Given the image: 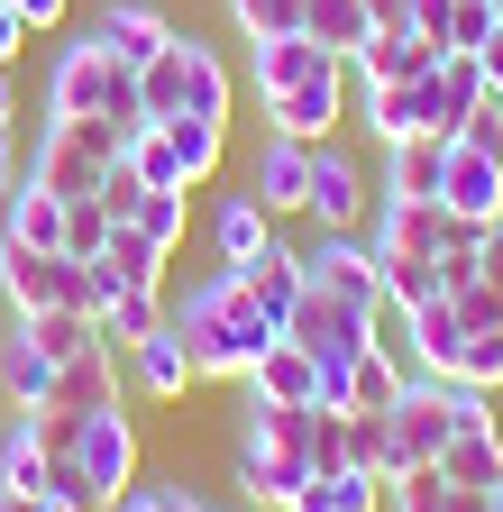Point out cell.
<instances>
[{
	"mask_svg": "<svg viewBox=\"0 0 503 512\" xmlns=\"http://www.w3.org/2000/svg\"><path fill=\"white\" fill-rule=\"evenodd\" d=\"M439 512H494V485H449V494H439Z\"/></svg>",
	"mask_w": 503,
	"mask_h": 512,
	"instance_id": "51",
	"label": "cell"
},
{
	"mask_svg": "<svg viewBox=\"0 0 503 512\" xmlns=\"http://www.w3.org/2000/svg\"><path fill=\"white\" fill-rule=\"evenodd\" d=\"M65 467L83 476V494H92L101 512L129 494V485H138V421H129V403L83 412V421H74V448H65Z\"/></svg>",
	"mask_w": 503,
	"mask_h": 512,
	"instance_id": "8",
	"label": "cell"
},
{
	"mask_svg": "<svg viewBox=\"0 0 503 512\" xmlns=\"http://www.w3.org/2000/svg\"><path fill=\"white\" fill-rule=\"evenodd\" d=\"M284 339H302L321 366H357V357L375 348L366 311H357V302H339V293H321V284H302V302L284 311Z\"/></svg>",
	"mask_w": 503,
	"mask_h": 512,
	"instance_id": "14",
	"label": "cell"
},
{
	"mask_svg": "<svg viewBox=\"0 0 503 512\" xmlns=\"http://www.w3.org/2000/svg\"><path fill=\"white\" fill-rule=\"evenodd\" d=\"M348 119L366 128L375 147H403V138H449V128H439V92H430V74H421V83H357Z\"/></svg>",
	"mask_w": 503,
	"mask_h": 512,
	"instance_id": "13",
	"label": "cell"
},
{
	"mask_svg": "<svg viewBox=\"0 0 503 512\" xmlns=\"http://www.w3.org/2000/svg\"><path fill=\"white\" fill-rule=\"evenodd\" d=\"M0 238H19V247H65V192H46V183L19 165L10 192H0Z\"/></svg>",
	"mask_w": 503,
	"mask_h": 512,
	"instance_id": "21",
	"label": "cell"
},
{
	"mask_svg": "<svg viewBox=\"0 0 503 512\" xmlns=\"http://www.w3.org/2000/svg\"><path fill=\"white\" fill-rule=\"evenodd\" d=\"M449 211H439V202H375L366 211V247L375 256H439V247H449Z\"/></svg>",
	"mask_w": 503,
	"mask_h": 512,
	"instance_id": "19",
	"label": "cell"
},
{
	"mask_svg": "<svg viewBox=\"0 0 503 512\" xmlns=\"http://www.w3.org/2000/svg\"><path fill=\"white\" fill-rule=\"evenodd\" d=\"M46 119H119V128H138L147 119L138 110V74L83 28V37H65L46 55Z\"/></svg>",
	"mask_w": 503,
	"mask_h": 512,
	"instance_id": "4",
	"label": "cell"
},
{
	"mask_svg": "<svg viewBox=\"0 0 503 512\" xmlns=\"http://www.w3.org/2000/svg\"><path fill=\"white\" fill-rule=\"evenodd\" d=\"M375 266H385V293L394 302H439V256H375Z\"/></svg>",
	"mask_w": 503,
	"mask_h": 512,
	"instance_id": "42",
	"label": "cell"
},
{
	"mask_svg": "<svg viewBox=\"0 0 503 512\" xmlns=\"http://www.w3.org/2000/svg\"><path fill=\"white\" fill-rule=\"evenodd\" d=\"M174 330H183V348H193L202 384H247V366H257L266 339H275V320L257 311V293H247L238 266H211L193 293L174 302Z\"/></svg>",
	"mask_w": 503,
	"mask_h": 512,
	"instance_id": "1",
	"label": "cell"
},
{
	"mask_svg": "<svg viewBox=\"0 0 503 512\" xmlns=\"http://www.w3.org/2000/svg\"><path fill=\"white\" fill-rule=\"evenodd\" d=\"M375 28H385V19H375L366 0H302V37H311V46H330L339 64H348Z\"/></svg>",
	"mask_w": 503,
	"mask_h": 512,
	"instance_id": "34",
	"label": "cell"
},
{
	"mask_svg": "<svg viewBox=\"0 0 503 512\" xmlns=\"http://www.w3.org/2000/svg\"><path fill=\"white\" fill-rule=\"evenodd\" d=\"M348 101H357V74L348 64H321V74H302L293 92H266L257 110H266V128H284V138H339V119H348Z\"/></svg>",
	"mask_w": 503,
	"mask_h": 512,
	"instance_id": "12",
	"label": "cell"
},
{
	"mask_svg": "<svg viewBox=\"0 0 503 512\" xmlns=\"http://www.w3.org/2000/svg\"><path fill=\"white\" fill-rule=\"evenodd\" d=\"M83 275H92V311H101V293H129V284H165V247H147L129 220H110L101 256H83Z\"/></svg>",
	"mask_w": 503,
	"mask_h": 512,
	"instance_id": "20",
	"label": "cell"
},
{
	"mask_svg": "<svg viewBox=\"0 0 503 512\" xmlns=\"http://www.w3.org/2000/svg\"><path fill=\"white\" fill-rule=\"evenodd\" d=\"M138 110L147 119H229L238 110V74L229 55L193 28H174L147 64H138Z\"/></svg>",
	"mask_w": 503,
	"mask_h": 512,
	"instance_id": "3",
	"label": "cell"
},
{
	"mask_svg": "<svg viewBox=\"0 0 503 512\" xmlns=\"http://www.w3.org/2000/svg\"><path fill=\"white\" fill-rule=\"evenodd\" d=\"M119 147H129V128L119 119H37V147L19 156L46 192H65V202H83V192H101V174L119 165Z\"/></svg>",
	"mask_w": 503,
	"mask_h": 512,
	"instance_id": "5",
	"label": "cell"
},
{
	"mask_svg": "<svg viewBox=\"0 0 503 512\" xmlns=\"http://www.w3.org/2000/svg\"><path fill=\"white\" fill-rule=\"evenodd\" d=\"M467 55H476V74H485V92L503 101V28H485V37L467 46Z\"/></svg>",
	"mask_w": 503,
	"mask_h": 512,
	"instance_id": "48",
	"label": "cell"
},
{
	"mask_svg": "<svg viewBox=\"0 0 503 512\" xmlns=\"http://www.w3.org/2000/svg\"><path fill=\"white\" fill-rule=\"evenodd\" d=\"M19 330H28V339H37V348H46L55 366H65V357H83V348H110L92 311H28V320H19Z\"/></svg>",
	"mask_w": 503,
	"mask_h": 512,
	"instance_id": "37",
	"label": "cell"
},
{
	"mask_svg": "<svg viewBox=\"0 0 503 512\" xmlns=\"http://www.w3.org/2000/svg\"><path fill=\"white\" fill-rule=\"evenodd\" d=\"M266 247H275V211L257 202V192H220V211H211V256H220V266H257Z\"/></svg>",
	"mask_w": 503,
	"mask_h": 512,
	"instance_id": "24",
	"label": "cell"
},
{
	"mask_svg": "<svg viewBox=\"0 0 503 512\" xmlns=\"http://www.w3.org/2000/svg\"><path fill=\"white\" fill-rule=\"evenodd\" d=\"M220 19L238 28V46H257V37H293L302 28V0H220Z\"/></svg>",
	"mask_w": 503,
	"mask_h": 512,
	"instance_id": "40",
	"label": "cell"
},
{
	"mask_svg": "<svg viewBox=\"0 0 503 512\" xmlns=\"http://www.w3.org/2000/svg\"><path fill=\"white\" fill-rule=\"evenodd\" d=\"M165 311H174L165 284H129V293H101L92 320H101V339H110V348H138L147 330H165Z\"/></svg>",
	"mask_w": 503,
	"mask_h": 512,
	"instance_id": "33",
	"label": "cell"
},
{
	"mask_svg": "<svg viewBox=\"0 0 503 512\" xmlns=\"http://www.w3.org/2000/svg\"><path fill=\"white\" fill-rule=\"evenodd\" d=\"M10 10H19V19H28L37 37H55V28H65V19H74V0H10Z\"/></svg>",
	"mask_w": 503,
	"mask_h": 512,
	"instance_id": "49",
	"label": "cell"
},
{
	"mask_svg": "<svg viewBox=\"0 0 503 512\" xmlns=\"http://www.w3.org/2000/svg\"><path fill=\"white\" fill-rule=\"evenodd\" d=\"M403 19H412L430 46H458V0H403Z\"/></svg>",
	"mask_w": 503,
	"mask_h": 512,
	"instance_id": "46",
	"label": "cell"
},
{
	"mask_svg": "<svg viewBox=\"0 0 503 512\" xmlns=\"http://www.w3.org/2000/svg\"><path fill=\"white\" fill-rule=\"evenodd\" d=\"M183 494H193V485H183V476H174V485H147V476H138V485H129V494H119L110 512H183Z\"/></svg>",
	"mask_w": 503,
	"mask_h": 512,
	"instance_id": "47",
	"label": "cell"
},
{
	"mask_svg": "<svg viewBox=\"0 0 503 512\" xmlns=\"http://www.w3.org/2000/svg\"><path fill=\"white\" fill-rule=\"evenodd\" d=\"M19 83H10V64H0V192H10V174H19Z\"/></svg>",
	"mask_w": 503,
	"mask_h": 512,
	"instance_id": "44",
	"label": "cell"
},
{
	"mask_svg": "<svg viewBox=\"0 0 503 512\" xmlns=\"http://www.w3.org/2000/svg\"><path fill=\"white\" fill-rule=\"evenodd\" d=\"M449 485H503V403L485 384H449V448H439Z\"/></svg>",
	"mask_w": 503,
	"mask_h": 512,
	"instance_id": "9",
	"label": "cell"
},
{
	"mask_svg": "<svg viewBox=\"0 0 503 512\" xmlns=\"http://www.w3.org/2000/svg\"><path fill=\"white\" fill-rule=\"evenodd\" d=\"M375 202H439V138L375 147Z\"/></svg>",
	"mask_w": 503,
	"mask_h": 512,
	"instance_id": "27",
	"label": "cell"
},
{
	"mask_svg": "<svg viewBox=\"0 0 503 512\" xmlns=\"http://www.w3.org/2000/svg\"><path fill=\"white\" fill-rule=\"evenodd\" d=\"M403 357H385V348H366L357 366H348V412H394V394H403Z\"/></svg>",
	"mask_w": 503,
	"mask_h": 512,
	"instance_id": "39",
	"label": "cell"
},
{
	"mask_svg": "<svg viewBox=\"0 0 503 512\" xmlns=\"http://www.w3.org/2000/svg\"><path fill=\"white\" fill-rule=\"evenodd\" d=\"M183 512H220V503H202V494H183Z\"/></svg>",
	"mask_w": 503,
	"mask_h": 512,
	"instance_id": "54",
	"label": "cell"
},
{
	"mask_svg": "<svg viewBox=\"0 0 503 512\" xmlns=\"http://www.w3.org/2000/svg\"><path fill=\"white\" fill-rule=\"evenodd\" d=\"M0 302H10V320H28V311H92V275L65 247L0 238Z\"/></svg>",
	"mask_w": 503,
	"mask_h": 512,
	"instance_id": "7",
	"label": "cell"
},
{
	"mask_svg": "<svg viewBox=\"0 0 503 512\" xmlns=\"http://www.w3.org/2000/svg\"><path fill=\"white\" fill-rule=\"evenodd\" d=\"M284 512H385V476L366 467H330V476H302V494Z\"/></svg>",
	"mask_w": 503,
	"mask_h": 512,
	"instance_id": "30",
	"label": "cell"
},
{
	"mask_svg": "<svg viewBox=\"0 0 503 512\" xmlns=\"http://www.w3.org/2000/svg\"><path fill=\"white\" fill-rule=\"evenodd\" d=\"M321 64H339V55L311 46L302 28L293 37H257V46H247V83H257V101H266V92H293L302 74H321Z\"/></svg>",
	"mask_w": 503,
	"mask_h": 512,
	"instance_id": "28",
	"label": "cell"
},
{
	"mask_svg": "<svg viewBox=\"0 0 503 512\" xmlns=\"http://www.w3.org/2000/svg\"><path fill=\"white\" fill-rule=\"evenodd\" d=\"M46 476H55V458L37 448V430H28V412H19L10 430H0V485H10V494H46Z\"/></svg>",
	"mask_w": 503,
	"mask_h": 512,
	"instance_id": "38",
	"label": "cell"
},
{
	"mask_svg": "<svg viewBox=\"0 0 503 512\" xmlns=\"http://www.w3.org/2000/svg\"><path fill=\"white\" fill-rule=\"evenodd\" d=\"M129 229H138L147 247H165V256H174V247H183V229H193V192H147V183H138Z\"/></svg>",
	"mask_w": 503,
	"mask_h": 512,
	"instance_id": "36",
	"label": "cell"
},
{
	"mask_svg": "<svg viewBox=\"0 0 503 512\" xmlns=\"http://www.w3.org/2000/svg\"><path fill=\"white\" fill-rule=\"evenodd\" d=\"M37 512H101V503H83V494H37Z\"/></svg>",
	"mask_w": 503,
	"mask_h": 512,
	"instance_id": "52",
	"label": "cell"
},
{
	"mask_svg": "<svg viewBox=\"0 0 503 512\" xmlns=\"http://www.w3.org/2000/svg\"><path fill=\"white\" fill-rule=\"evenodd\" d=\"M247 394V384H238ZM311 476V403H266V394H247L238 403V494L247 503H266L284 512Z\"/></svg>",
	"mask_w": 503,
	"mask_h": 512,
	"instance_id": "2",
	"label": "cell"
},
{
	"mask_svg": "<svg viewBox=\"0 0 503 512\" xmlns=\"http://www.w3.org/2000/svg\"><path fill=\"white\" fill-rule=\"evenodd\" d=\"M28 46H37V28H28V19L10 10V0H0V64H19Z\"/></svg>",
	"mask_w": 503,
	"mask_h": 512,
	"instance_id": "50",
	"label": "cell"
},
{
	"mask_svg": "<svg viewBox=\"0 0 503 512\" xmlns=\"http://www.w3.org/2000/svg\"><path fill=\"white\" fill-rule=\"evenodd\" d=\"M385 430H394V476L403 467H439V448H449V384L439 375H403Z\"/></svg>",
	"mask_w": 503,
	"mask_h": 512,
	"instance_id": "15",
	"label": "cell"
},
{
	"mask_svg": "<svg viewBox=\"0 0 503 512\" xmlns=\"http://www.w3.org/2000/svg\"><path fill=\"white\" fill-rule=\"evenodd\" d=\"M302 284H321V293H339V302H357V311L385 302V266H375L366 229H311V247H302Z\"/></svg>",
	"mask_w": 503,
	"mask_h": 512,
	"instance_id": "11",
	"label": "cell"
},
{
	"mask_svg": "<svg viewBox=\"0 0 503 512\" xmlns=\"http://www.w3.org/2000/svg\"><path fill=\"white\" fill-rule=\"evenodd\" d=\"M366 211H375V165H366L357 147L321 138V147H311V192H302V220H311V229H366Z\"/></svg>",
	"mask_w": 503,
	"mask_h": 512,
	"instance_id": "10",
	"label": "cell"
},
{
	"mask_svg": "<svg viewBox=\"0 0 503 512\" xmlns=\"http://www.w3.org/2000/svg\"><path fill=\"white\" fill-rule=\"evenodd\" d=\"M119 403V348H83L55 366V412H101Z\"/></svg>",
	"mask_w": 503,
	"mask_h": 512,
	"instance_id": "29",
	"label": "cell"
},
{
	"mask_svg": "<svg viewBox=\"0 0 503 512\" xmlns=\"http://www.w3.org/2000/svg\"><path fill=\"white\" fill-rule=\"evenodd\" d=\"M439 211L449 220H476V229H503V147H494V101L439 138Z\"/></svg>",
	"mask_w": 503,
	"mask_h": 512,
	"instance_id": "6",
	"label": "cell"
},
{
	"mask_svg": "<svg viewBox=\"0 0 503 512\" xmlns=\"http://www.w3.org/2000/svg\"><path fill=\"white\" fill-rule=\"evenodd\" d=\"M439 55H449V46H430L412 19H385V28H375V37L348 55V74H357V83H421Z\"/></svg>",
	"mask_w": 503,
	"mask_h": 512,
	"instance_id": "18",
	"label": "cell"
},
{
	"mask_svg": "<svg viewBox=\"0 0 503 512\" xmlns=\"http://www.w3.org/2000/svg\"><path fill=\"white\" fill-rule=\"evenodd\" d=\"M430 92H439V128H449V138H458V128H467V119H476V110L494 101V92H485V74H476V55H467V46H449V55H439V64H430Z\"/></svg>",
	"mask_w": 503,
	"mask_h": 512,
	"instance_id": "31",
	"label": "cell"
},
{
	"mask_svg": "<svg viewBox=\"0 0 503 512\" xmlns=\"http://www.w3.org/2000/svg\"><path fill=\"white\" fill-rule=\"evenodd\" d=\"M485 19H494V28H503V0H485Z\"/></svg>",
	"mask_w": 503,
	"mask_h": 512,
	"instance_id": "55",
	"label": "cell"
},
{
	"mask_svg": "<svg viewBox=\"0 0 503 512\" xmlns=\"http://www.w3.org/2000/svg\"><path fill=\"white\" fill-rule=\"evenodd\" d=\"M247 192H257L275 220H302V192H311V138L266 128V138H257V165H247Z\"/></svg>",
	"mask_w": 503,
	"mask_h": 512,
	"instance_id": "17",
	"label": "cell"
},
{
	"mask_svg": "<svg viewBox=\"0 0 503 512\" xmlns=\"http://www.w3.org/2000/svg\"><path fill=\"white\" fill-rule=\"evenodd\" d=\"M238 275H247V293H257V311L284 330V311L302 302V247H284V238H275V247L257 256V266H238Z\"/></svg>",
	"mask_w": 503,
	"mask_h": 512,
	"instance_id": "35",
	"label": "cell"
},
{
	"mask_svg": "<svg viewBox=\"0 0 503 512\" xmlns=\"http://www.w3.org/2000/svg\"><path fill=\"white\" fill-rule=\"evenodd\" d=\"M494 512H503V485H494Z\"/></svg>",
	"mask_w": 503,
	"mask_h": 512,
	"instance_id": "57",
	"label": "cell"
},
{
	"mask_svg": "<svg viewBox=\"0 0 503 512\" xmlns=\"http://www.w3.org/2000/svg\"><path fill=\"white\" fill-rule=\"evenodd\" d=\"M119 375L138 384L147 403H183L202 384V366H193V348H183V330H174V311H165V330H147L138 348H119Z\"/></svg>",
	"mask_w": 503,
	"mask_h": 512,
	"instance_id": "16",
	"label": "cell"
},
{
	"mask_svg": "<svg viewBox=\"0 0 503 512\" xmlns=\"http://www.w3.org/2000/svg\"><path fill=\"white\" fill-rule=\"evenodd\" d=\"M0 512H37V494H10V485H0Z\"/></svg>",
	"mask_w": 503,
	"mask_h": 512,
	"instance_id": "53",
	"label": "cell"
},
{
	"mask_svg": "<svg viewBox=\"0 0 503 512\" xmlns=\"http://www.w3.org/2000/svg\"><path fill=\"white\" fill-rule=\"evenodd\" d=\"M247 394H266V403H321V357H311L302 339H266V357L247 366Z\"/></svg>",
	"mask_w": 503,
	"mask_h": 512,
	"instance_id": "25",
	"label": "cell"
},
{
	"mask_svg": "<svg viewBox=\"0 0 503 512\" xmlns=\"http://www.w3.org/2000/svg\"><path fill=\"white\" fill-rule=\"evenodd\" d=\"M458 384H485V394H503V330H476L467 339V375Z\"/></svg>",
	"mask_w": 503,
	"mask_h": 512,
	"instance_id": "45",
	"label": "cell"
},
{
	"mask_svg": "<svg viewBox=\"0 0 503 512\" xmlns=\"http://www.w3.org/2000/svg\"><path fill=\"white\" fill-rule=\"evenodd\" d=\"M348 467L394 476V430H385V412H348Z\"/></svg>",
	"mask_w": 503,
	"mask_h": 512,
	"instance_id": "41",
	"label": "cell"
},
{
	"mask_svg": "<svg viewBox=\"0 0 503 512\" xmlns=\"http://www.w3.org/2000/svg\"><path fill=\"white\" fill-rule=\"evenodd\" d=\"M412 375H439V384H458V375H467V320H458L449 293L412 311Z\"/></svg>",
	"mask_w": 503,
	"mask_h": 512,
	"instance_id": "22",
	"label": "cell"
},
{
	"mask_svg": "<svg viewBox=\"0 0 503 512\" xmlns=\"http://www.w3.org/2000/svg\"><path fill=\"white\" fill-rule=\"evenodd\" d=\"M0 394H10V412H46L55 403V357L19 330V320L0 330Z\"/></svg>",
	"mask_w": 503,
	"mask_h": 512,
	"instance_id": "26",
	"label": "cell"
},
{
	"mask_svg": "<svg viewBox=\"0 0 503 512\" xmlns=\"http://www.w3.org/2000/svg\"><path fill=\"white\" fill-rule=\"evenodd\" d=\"M156 128H165V147H174V165H183L193 192L229 165V119H156Z\"/></svg>",
	"mask_w": 503,
	"mask_h": 512,
	"instance_id": "32",
	"label": "cell"
},
{
	"mask_svg": "<svg viewBox=\"0 0 503 512\" xmlns=\"http://www.w3.org/2000/svg\"><path fill=\"white\" fill-rule=\"evenodd\" d=\"M92 37H101L119 64H129V74H138V64L174 37V19L156 10V0H101V10H92Z\"/></svg>",
	"mask_w": 503,
	"mask_h": 512,
	"instance_id": "23",
	"label": "cell"
},
{
	"mask_svg": "<svg viewBox=\"0 0 503 512\" xmlns=\"http://www.w3.org/2000/svg\"><path fill=\"white\" fill-rule=\"evenodd\" d=\"M494 147H503V101H494Z\"/></svg>",
	"mask_w": 503,
	"mask_h": 512,
	"instance_id": "56",
	"label": "cell"
},
{
	"mask_svg": "<svg viewBox=\"0 0 503 512\" xmlns=\"http://www.w3.org/2000/svg\"><path fill=\"white\" fill-rule=\"evenodd\" d=\"M439 494H449V476H439V467H403V476H385V512H439Z\"/></svg>",
	"mask_w": 503,
	"mask_h": 512,
	"instance_id": "43",
	"label": "cell"
}]
</instances>
